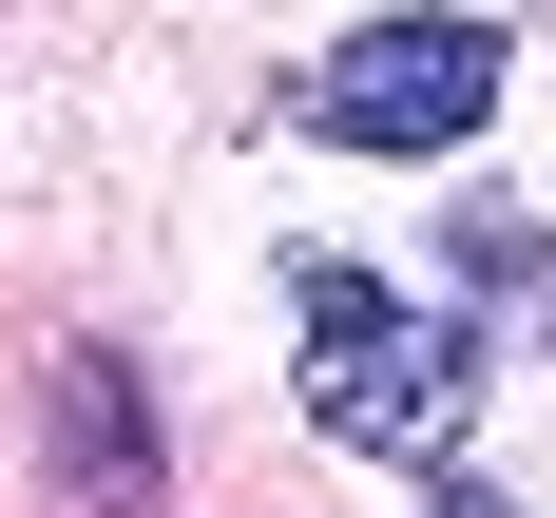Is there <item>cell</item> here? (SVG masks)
<instances>
[{"label": "cell", "instance_id": "obj_3", "mask_svg": "<svg viewBox=\"0 0 556 518\" xmlns=\"http://www.w3.org/2000/svg\"><path fill=\"white\" fill-rule=\"evenodd\" d=\"M442 518H500V500H480V480H460V460H442Z\"/></svg>", "mask_w": 556, "mask_h": 518}, {"label": "cell", "instance_id": "obj_2", "mask_svg": "<svg viewBox=\"0 0 556 518\" xmlns=\"http://www.w3.org/2000/svg\"><path fill=\"white\" fill-rule=\"evenodd\" d=\"M500 77H518V39H500V20H460V0H384V20H345V39L288 77V135L422 173V154H460V135L500 115Z\"/></svg>", "mask_w": 556, "mask_h": 518}, {"label": "cell", "instance_id": "obj_1", "mask_svg": "<svg viewBox=\"0 0 556 518\" xmlns=\"http://www.w3.org/2000/svg\"><path fill=\"white\" fill-rule=\"evenodd\" d=\"M288 384H307V442L442 480L460 422H480V327L422 307L403 269H365V250H288Z\"/></svg>", "mask_w": 556, "mask_h": 518}]
</instances>
